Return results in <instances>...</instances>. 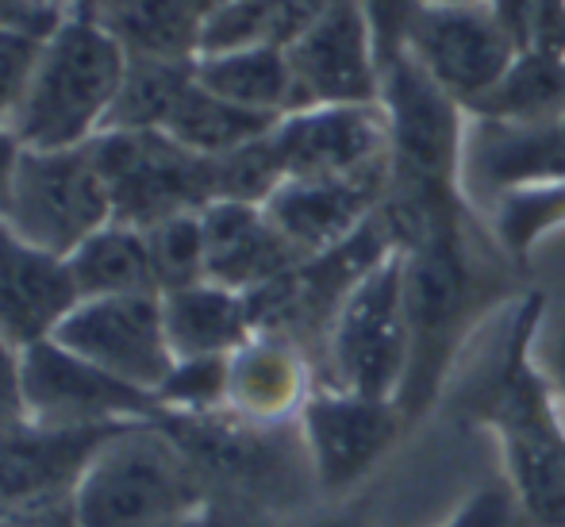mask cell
<instances>
[{
    "label": "cell",
    "mask_w": 565,
    "mask_h": 527,
    "mask_svg": "<svg viewBox=\"0 0 565 527\" xmlns=\"http://www.w3.org/2000/svg\"><path fill=\"white\" fill-rule=\"evenodd\" d=\"M189 4H193V8H196V12H201V15H204V20H209V15H212V12H216V8H224V4H227V0H189Z\"/></svg>",
    "instance_id": "cell-41"
},
{
    "label": "cell",
    "mask_w": 565,
    "mask_h": 527,
    "mask_svg": "<svg viewBox=\"0 0 565 527\" xmlns=\"http://www.w3.org/2000/svg\"><path fill=\"white\" fill-rule=\"evenodd\" d=\"M385 189L388 170L354 178H285L262 209L300 259H312L339 246L370 215H377Z\"/></svg>",
    "instance_id": "cell-16"
},
{
    "label": "cell",
    "mask_w": 565,
    "mask_h": 527,
    "mask_svg": "<svg viewBox=\"0 0 565 527\" xmlns=\"http://www.w3.org/2000/svg\"><path fill=\"white\" fill-rule=\"evenodd\" d=\"M20 150H23V143L15 139L12 127H0V209H4V197H8V186H12L15 162H20Z\"/></svg>",
    "instance_id": "cell-38"
},
{
    "label": "cell",
    "mask_w": 565,
    "mask_h": 527,
    "mask_svg": "<svg viewBox=\"0 0 565 527\" xmlns=\"http://www.w3.org/2000/svg\"><path fill=\"white\" fill-rule=\"evenodd\" d=\"M62 12L31 15V20H0V127H12L23 112L31 82L43 62V46Z\"/></svg>",
    "instance_id": "cell-28"
},
{
    "label": "cell",
    "mask_w": 565,
    "mask_h": 527,
    "mask_svg": "<svg viewBox=\"0 0 565 527\" xmlns=\"http://www.w3.org/2000/svg\"><path fill=\"white\" fill-rule=\"evenodd\" d=\"M196 62H158V59H127V74L119 85L116 108L105 131H162L173 105L189 89Z\"/></svg>",
    "instance_id": "cell-27"
},
{
    "label": "cell",
    "mask_w": 565,
    "mask_h": 527,
    "mask_svg": "<svg viewBox=\"0 0 565 527\" xmlns=\"http://www.w3.org/2000/svg\"><path fill=\"white\" fill-rule=\"evenodd\" d=\"M116 428H43L20 420L0 428V520L58 505L77 493V482Z\"/></svg>",
    "instance_id": "cell-14"
},
{
    "label": "cell",
    "mask_w": 565,
    "mask_h": 527,
    "mask_svg": "<svg viewBox=\"0 0 565 527\" xmlns=\"http://www.w3.org/2000/svg\"><path fill=\"white\" fill-rule=\"evenodd\" d=\"M297 423L312 462L316 493L328 497H342L365 482L404 431L396 401L358 397L335 386H316Z\"/></svg>",
    "instance_id": "cell-12"
},
{
    "label": "cell",
    "mask_w": 565,
    "mask_h": 527,
    "mask_svg": "<svg viewBox=\"0 0 565 527\" xmlns=\"http://www.w3.org/2000/svg\"><path fill=\"white\" fill-rule=\"evenodd\" d=\"M227 358L231 355H204V358H178L170 378L158 389L162 412H220L227 409Z\"/></svg>",
    "instance_id": "cell-31"
},
{
    "label": "cell",
    "mask_w": 565,
    "mask_h": 527,
    "mask_svg": "<svg viewBox=\"0 0 565 527\" xmlns=\"http://www.w3.org/2000/svg\"><path fill=\"white\" fill-rule=\"evenodd\" d=\"M127 51L97 15L62 12L43 46V62L15 119V139L35 150H70L108 127Z\"/></svg>",
    "instance_id": "cell-3"
},
{
    "label": "cell",
    "mask_w": 565,
    "mask_h": 527,
    "mask_svg": "<svg viewBox=\"0 0 565 527\" xmlns=\"http://www.w3.org/2000/svg\"><path fill=\"white\" fill-rule=\"evenodd\" d=\"M381 108L388 119L385 197L419 204L473 201L466 193L469 112L408 51L381 70Z\"/></svg>",
    "instance_id": "cell-5"
},
{
    "label": "cell",
    "mask_w": 565,
    "mask_h": 527,
    "mask_svg": "<svg viewBox=\"0 0 565 527\" xmlns=\"http://www.w3.org/2000/svg\"><path fill=\"white\" fill-rule=\"evenodd\" d=\"M85 15H97L113 31L127 59H201L204 15L189 0H97Z\"/></svg>",
    "instance_id": "cell-22"
},
{
    "label": "cell",
    "mask_w": 565,
    "mask_h": 527,
    "mask_svg": "<svg viewBox=\"0 0 565 527\" xmlns=\"http://www.w3.org/2000/svg\"><path fill=\"white\" fill-rule=\"evenodd\" d=\"M23 420L43 428H116L162 420L154 393L97 370L62 342L43 339L23 350Z\"/></svg>",
    "instance_id": "cell-9"
},
{
    "label": "cell",
    "mask_w": 565,
    "mask_h": 527,
    "mask_svg": "<svg viewBox=\"0 0 565 527\" xmlns=\"http://www.w3.org/2000/svg\"><path fill=\"white\" fill-rule=\"evenodd\" d=\"M370 15V28L373 39H377V54H381V70L404 54L408 46V28H412V15L419 12V0H358Z\"/></svg>",
    "instance_id": "cell-33"
},
{
    "label": "cell",
    "mask_w": 565,
    "mask_h": 527,
    "mask_svg": "<svg viewBox=\"0 0 565 527\" xmlns=\"http://www.w3.org/2000/svg\"><path fill=\"white\" fill-rule=\"evenodd\" d=\"M481 4L489 8V12L497 15L508 31H512V39L523 51V46H527V35H531V23H535V12H539L543 0H481Z\"/></svg>",
    "instance_id": "cell-36"
},
{
    "label": "cell",
    "mask_w": 565,
    "mask_h": 527,
    "mask_svg": "<svg viewBox=\"0 0 565 527\" xmlns=\"http://www.w3.org/2000/svg\"><path fill=\"white\" fill-rule=\"evenodd\" d=\"M77 297H135V293H158V274L147 251V235L127 223H105L93 231L82 246L66 259Z\"/></svg>",
    "instance_id": "cell-24"
},
{
    "label": "cell",
    "mask_w": 565,
    "mask_h": 527,
    "mask_svg": "<svg viewBox=\"0 0 565 527\" xmlns=\"http://www.w3.org/2000/svg\"><path fill=\"white\" fill-rule=\"evenodd\" d=\"M443 527H535V524L527 520V513H523L508 477H492Z\"/></svg>",
    "instance_id": "cell-32"
},
{
    "label": "cell",
    "mask_w": 565,
    "mask_h": 527,
    "mask_svg": "<svg viewBox=\"0 0 565 527\" xmlns=\"http://www.w3.org/2000/svg\"><path fill=\"white\" fill-rule=\"evenodd\" d=\"M212 162H216V201L266 204L285 181V162L277 155L274 131Z\"/></svg>",
    "instance_id": "cell-30"
},
{
    "label": "cell",
    "mask_w": 565,
    "mask_h": 527,
    "mask_svg": "<svg viewBox=\"0 0 565 527\" xmlns=\"http://www.w3.org/2000/svg\"><path fill=\"white\" fill-rule=\"evenodd\" d=\"M204 500L201 474L162 420L119 428L74 493L82 527H181Z\"/></svg>",
    "instance_id": "cell-4"
},
{
    "label": "cell",
    "mask_w": 565,
    "mask_h": 527,
    "mask_svg": "<svg viewBox=\"0 0 565 527\" xmlns=\"http://www.w3.org/2000/svg\"><path fill=\"white\" fill-rule=\"evenodd\" d=\"M0 527H82V520H77L74 497H70V500H58V505H46V508H35V513L0 520Z\"/></svg>",
    "instance_id": "cell-37"
},
{
    "label": "cell",
    "mask_w": 565,
    "mask_h": 527,
    "mask_svg": "<svg viewBox=\"0 0 565 527\" xmlns=\"http://www.w3.org/2000/svg\"><path fill=\"white\" fill-rule=\"evenodd\" d=\"M297 108L312 105H377L381 54L370 15L358 0H335L289 46Z\"/></svg>",
    "instance_id": "cell-13"
},
{
    "label": "cell",
    "mask_w": 565,
    "mask_h": 527,
    "mask_svg": "<svg viewBox=\"0 0 565 527\" xmlns=\"http://www.w3.org/2000/svg\"><path fill=\"white\" fill-rule=\"evenodd\" d=\"M285 178H354L388 170V119L377 105H312L274 127Z\"/></svg>",
    "instance_id": "cell-15"
},
{
    "label": "cell",
    "mask_w": 565,
    "mask_h": 527,
    "mask_svg": "<svg viewBox=\"0 0 565 527\" xmlns=\"http://www.w3.org/2000/svg\"><path fill=\"white\" fill-rule=\"evenodd\" d=\"M323 381L358 397L396 401L408 370V305H404V254L393 251L350 289L328 327Z\"/></svg>",
    "instance_id": "cell-6"
},
{
    "label": "cell",
    "mask_w": 565,
    "mask_h": 527,
    "mask_svg": "<svg viewBox=\"0 0 565 527\" xmlns=\"http://www.w3.org/2000/svg\"><path fill=\"white\" fill-rule=\"evenodd\" d=\"M404 51L461 108H469L508 74L520 43L481 0H461V4H419Z\"/></svg>",
    "instance_id": "cell-11"
},
{
    "label": "cell",
    "mask_w": 565,
    "mask_h": 527,
    "mask_svg": "<svg viewBox=\"0 0 565 527\" xmlns=\"http://www.w3.org/2000/svg\"><path fill=\"white\" fill-rule=\"evenodd\" d=\"M565 181V116L543 124H492L469 116L466 131V193L492 201L515 189Z\"/></svg>",
    "instance_id": "cell-17"
},
{
    "label": "cell",
    "mask_w": 565,
    "mask_h": 527,
    "mask_svg": "<svg viewBox=\"0 0 565 527\" xmlns=\"http://www.w3.org/2000/svg\"><path fill=\"white\" fill-rule=\"evenodd\" d=\"M419 4H461V0H419Z\"/></svg>",
    "instance_id": "cell-43"
},
{
    "label": "cell",
    "mask_w": 565,
    "mask_h": 527,
    "mask_svg": "<svg viewBox=\"0 0 565 527\" xmlns=\"http://www.w3.org/2000/svg\"><path fill=\"white\" fill-rule=\"evenodd\" d=\"M404 305H408V370L396 393L404 428L439 401L466 335L508 293L512 254L477 209L431 228L404 246Z\"/></svg>",
    "instance_id": "cell-1"
},
{
    "label": "cell",
    "mask_w": 565,
    "mask_h": 527,
    "mask_svg": "<svg viewBox=\"0 0 565 527\" xmlns=\"http://www.w3.org/2000/svg\"><path fill=\"white\" fill-rule=\"evenodd\" d=\"M166 335L178 358L231 355L254 335V316L246 293L224 289L216 282H196L162 293Z\"/></svg>",
    "instance_id": "cell-21"
},
{
    "label": "cell",
    "mask_w": 565,
    "mask_h": 527,
    "mask_svg": "<svg viewBox=\"0 0 565 527\" xmlns=\"http://www.w3.org/2000/svg\"><path fill=\"white\" fill-rule=\"evenodd\" d=\"M312 362L297 339L254 331L227 358V409L258 423H289L312 397Z\"/></svg>",
    "instance_id": "cell-20"
},
{
    "label": "cell",
    "mask_w": 565,
    "mask_h": 527,
    "mask_svg": "<svg viewBox=\"0 0 565 527\" xmlns=\"http://www.w3.org/2000/svg\"><path fill=\"white\" fill-rule=\"evenodd\" d=\"M196 82L216 97L266 116L297 112V82H292L289 51L285 46H238V51L201 54Z\"/></svg>",
    "instance_id": "cell-23"
},
{
    "label": "cell",
    "mask_w": 565,
    "mask_h": 527,
    "mask_svg": "<svg viewBox=\"0 0 565 527\" xmlns=\"http://www.w3.org/2000/svg\"><path fill=\"white\" fill-rule=\"evenodd\" d=\"M147 251L154 262L158 289L173 293L185 285L209 282V254H204V223L201 212H181L142 231Z\"/></svg>",
    "instance_id": "cell-29"
},
{
    "label": "cell",
    "mask_w": 565,
    "mask_h": 527,
    "mask_svg": "<svg viewBox=\"0 0 565 527\" xmlns=\"http://www.w3.org/2000/svg\"><path fill=\"white\" fill-rule=\"evenodd\" d=\"M466 112L492 124H543L565 116V59L546 51H520L508 74Z\"/></svg>",
    "instance_id": "cell-26"
},
{
    "label": "cell",
    "mask_w": 565,
    "mask_h": 527,
    "mask_svg": "<svg viewBox=\"0 0 565 527\" xmlns=\"http://www.w3.org/2000/svg\"><path fill=\"white\" fill-rule=\"evenodd\" d=\"M20 4H31V8H58V0H20ZM62 12V8H58Z\"/></svg>",
    "instance_id": "cell-42"
},
{
    "label": "cell",
    "mask_w": 565,
    "mask_h": 527,
    "mask_svg": "<svg viewBox=\"0 0 565 527\" xmlns=\"http://www.w3.org/2000/svg\"><path fill=\"white\" fill-rule=\"evenodd\" d=\"M543 293H527L515 308L500 355L466 397V420L484 423L504 451V477L535 527H565V420L562 401L535 366Z\"/></svg>",
    "instance_id": "cell-2"
},
{
    "label": "cell",
    "mask_w": 565,
    "mask_h": 527,
    "mask_svg": "<svg viewBox=\"0 0 565 527\" xmlns=\"http://www.w3.org/2000/svg\"><path fill=\"white\" fill-rule=\"evenodd\" d=\"M201 223L204 254H209V282L224 285V289L254 293L305 262L289 246V239L274 228L262 204L212 201L201 212Z\"/></svg>",
    "instance_id": "cell-19"
},
{
    "label": "cell",
    "mask_w": 565,
    "mask_h": 527,
    "mask_svg": "<svg viewBox=\"0 0 565 527\" xmlns=\"http://www.w3.org/2000/svg\"><path fill=\"white\" fill-rule=\"evenodd\" d=\"M305 527H365L362 520H354V516H331V520H312Z\"/></svg>",
    "instance_id": "cell-40"
},
{
    "label": "cell",
    "mask_w": 565,
    "mask_h": 527,
    "mask_svg": "<svg viewBox=\"0 0 565 527\" xmlns=\"http://www.w3.org/2000/svg\"><path fill=\"white\" fill-rule=\"evenodd\" d=\"M93 162L113 197V220L154 228L181 212H204L216 201V162L193 155L166 131H100L89 143Z\"/></svg>",
    "instance_id": "cell-8"
},
{
    "label": "cell",
    "mask_w": 565,
    "mask_h": 527,
    "mask_svg": "<svg viewBox=\"0 0 565 527\" xmlns=\"http://www.w3.org/2000/svg\"><path fill=\"white\" fill-rule=\"evenodd\" d=\"M23 350L0 335V428H12L23 420V373H20Z\"/></svg>",
    "instance_id": "cell-35"
},
{
    "label": "cell",
    "mask_w": 565,
    "mask_h": 527,
    "mask_svg": "<svg viewBox=\"0 0 565 527\" xmlns=\"http://www.w3.org/2000/svg\"><path fill=\"white\" fill-rule=\"evenodd\" d=\"M51 339L142 393H158L178 362L158 293L77 301Z\"/></svg>",
    "instance_id": "cell-10"
},
{
    "label": "cell",
    "mask_w": 565,
    "mask_h": 527,
    "mask_svg": "<svg viewBox=\"0 0 565 527\" xmlns=\"http://www.w3.org/2000/svg\"><path fill=\"white\" fill-rule=\"evenodd\" d=\"M543 373H546V381H551L554 393H558V401L565 404V324H562L558 339H554V347L546 350V358H543Z\"/></svg>",
    "instance_id": "cell-39"
},
{
    "label": "cell",
    "mask_w": 565,
    "mask_h": 527,
    "mask_svg": "<svg viewBox=\"0 0 565 527\" xmlns=\"http://www.w3.org/2000/svg\"><path fill=\"white\" fill-rule=\"evenodd\" d=\"M0 220L46 254L70 259L93 231L113 223V197L89 143L70 150L23 147Z\"/></svg>",
    "instance_id": "cell-7"
},
{
    "label": "cell",
    "mask_w": 565,
    "mask_h": 527,
    "mask_svg": "<svg viewBox=\"0 0 565 527\" xmlns=\"http://www.w3.org/2000/svg\"><path fill=\"white\" fill-rule=\"evenodd\" d=\"M77 301L66 259L23 243L0 220V335L15 350L35 347L58 331Z\"/></svg>",
    "instance_id": "cell-18"
},
{
    "label": "cell",
    "mask_w": 565,
    "mask_h": 527,
    "mask_svg": "<svg viewBox=\"0 0 565 527\" xmlns=\"http://www.w3.org/2000/svg\"><path fill=\"white\" fill-rule=\"evenodd\" d=\"M281 116H266V112H250L243 105L216 97L212 89H204L201 82H189V89L181 93V101L173 105L170 119L162 131L170 139H178L181 147H189L193 155L204 158H224L231 150L246 147V143L262 139L277 127Z\"/></svg>",
    "instance_id": "cell-25"
},
{
    "label": "cell",
    "mask_w": 565,
    "mask_h": 527,
    "mask_svg": "<svg viewBox=\"0 0 565 527\" xmlns=\"http://www.w3.org/2000/svg\"><path fill=\"white\" fill-rule=\"evenodd\" d=\"M181 527H274V516L227 497H209Z\"/></svg>",
    "instance_id": "cell-34"
}]
</instances>
